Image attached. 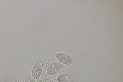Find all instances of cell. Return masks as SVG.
Wrapping results in <instances>:
<instances>
[{
  "mask_svg": "<svg viewBox=\"0 0 123 82\" xmlns=\"http://www.w3.org/2000/svg\"><path fill=\"white\" fill-rule=\"evenodd\" d=\"M57 59L60 63L66 65H71L73 61L71 57L68 54L62 52L57 53L56 55Z\"/></svg>",
  "mask_w": 123,
  "mask_h": 82,
  "instance_id": "3",
  "label": "cell"
},
{
  "mask_svg": "<svg viewBox=\"0 0 123 82\" xmlns=\"http://www.w3.org/2000/svg\"><path fill=\"white\" fill-rule=\"evenodd\" d=\"M56 79L58 82H73L75 81L76 78L71 74L65 73L59 75Z\"/></svg>",
  "mask_w": 123,
  "mask_h": 82,
  "instance_id": "4",
  "label": "cell"
},
{
  "mask_svg": "<svg viewBox=\"0 0 123 82\" xmlns=\"http://www.w3.org/2000/svg\"><path fill=\"white\" fill-rule=\"evenodd\" d=\"M43 65V63L41 61L37 62L33 67L31 71V75L33 79H38L41 75Z\"/></svg>",
  "mask_w": 123,
  "mask_h": 82,
  "instance_id": "2",
  "label": "cell"
},
{
  "mask_svg": "<svg viewBox=\"0 0 123 82\" xmlns=\"http://www.w3.org/2000/svg\"><path fill=\"white\" fill-rule=\"evenodd\" d=\"M63 66V64L60 62H54L51 64L48 67L46 70V73L49 75H54L59 72Z\"/></svg>",
  "mask_w": 123,
  "mask_h": 82,
  "instance_id": "1",
  "label": "cell"
},
{
  "mask_svg": "<svg viewBox=\"0 0 123 82\" xmlns=\"http://www.w3.org/2000/svg\"><path fill=\"white\" fill-rule=\"evenodd\" d=\"M41 82H56L54 81L49 79H44Z\"/></svg>",
  "mask_w": 123,
  "mask_h": 82,
  "instance_id": "6",
  "label": "cell"
},
{
  "mask_svg": "<svg viewBox=\"0 0 123 82\" xmlns=\"http://www.w3.org/2000/svg\"><path fill=\"white\" fill-rule=\"evenodd\" d=\"M25 82H36L32 78L28 75L25 77Z\"/></svg>",
  "mask_w": 123,
  "mask_h": 82,
  "instance_id": "5",
  "label": "cell"
}]
</instances>
